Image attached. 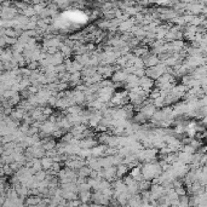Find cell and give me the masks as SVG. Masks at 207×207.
Segmentation results:
<instances>
[{
    "label": "cell",
    "instance_id": "obj_2",
    "mask_svg": "<svg viewBox=\"0 0 207 207\" xmlns=\"http://www.w3.org/2000/svg\"><path fill=\"white\" fill-rule=\"evenodd\" d=\"M127 172V167L126 166H119L116 171V176H124V173Z\"/></svg>",
    "mask_w": 207,
    "mask_h": 207
},
{
    "label": "cell",
    "instance_id": "obj_1",
    "mask_svg": "<svg viewBox=\"0 0 207 207\" xmlns=\"http://www.w3.org/2000/svg\"><path fill=\"white\" fill-rule=\"evenodd\" d=\"M144 65L150 68V67H155V64L158 62V58H155V56H148L147 58H144Z\"/></svg>",
    "mask_w": 207,
    "mask_h": 207
}]
</instances>
